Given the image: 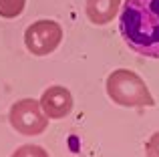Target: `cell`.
Listing matches in <instances>:
<instances>
[{
  "mask_svg": "<svg viewBox=\"0 0 159 157\" xmlns=\"http://www.w3.org/2000/svg\"><path fill=\"white\" fill-rule=\"evenodd\" d=\"M24 6H26V0H0V16L6 20L16 18L22 14Z\"/></svg>",
  "mask_w": 159,
  "mask_h": 157,
  "instance_id": "cell-7",
  "label": "cell"
},
{
  "mask_svg": "<svg viewBox=\"0 0 159 157\" xmlns=\"http://www.w3.org/2000/svg\"><path fill=\"white\" fill-rule=\"evenodd\" d=\"M145 155L147 157H159V131L151 135L145 143Z\"/></svg>",
  "mask_w": 159,
  "mask_h": 157,
  "instance_id": "cell-9",
  "label": "cell"
},
{
  "mask_svg": "<svg viewBox=\"0 0 159 157\" xmlns=\"http://www.w3.org/2000/svg\"><path fill=\"white\" fill-rule=\"evenodd\" d=\"M10 157H48V153L40 145H20Z\"/></svg>",
  "mask_w": 159,
  "mask_h": 157,
  "instance_id": "cell-8",
  "label": "cell"
},
{
  "mask_svg": "<svg viewBox=\"0 0 159 157\" xmlns=\"http://www.w3.org/2000/svg\"><path fill=\"white\" fill-rule=\"evenodd\" d=\"M121 8V0H87L85 4V14L97 26L109 24L117 16Z\"/></svg>",
  "mask_w": 159,
  "mask_h": 157,
  "instance_id": "cell-6",
  "label": "cell"
},
{
  "mask_svg": "<svg viewBox=\"0 0 159 157\" xmlns=\"http://www.w3.org/2000/svg\"><path fill=\"white\" fill-rule=\"evenodd\" d=\"M8 121L12 129L18 131L20 135L34 137L47 131L48 127V117L44 115L43 107L36 99H20L8 111Z\"/></svg>",
  "mask_w": 159,
  "mask_h": 157,
  "instance_id": "cell-3",
  "label": "cell"
},
{
  "mask_svg": "<svg viewBox=\"0 0 159 157\" xmlns=\"http://www.w3.org/2000/svg\"><path fill=\"white\" fill-rule=\"evenodd\" d=\"M107 95L113 103L121 107H153V99L149 87L137 73L129 69H117L107 77Z\"/></svg>",
  "mask_w": 159,
  "mask_h": 157,
  "instance_id": "cell-2",
  "label": "cell"
},
{
  "mask_svg": "<svg viewBox=\"0 0 159 157\" xmlns=\"http://www.w3.org/2000/svg\"><path fill=\"white\" fill-rule=\"evenodd\" d=\"M62 43V26L57 20H36L24 30V44L34 56H47L54 52Z\"/></svg>",
  "mask_w": 159,
  "mask_h": 157,
  "instance_id": "cell-4",
  "label": "cell"
},
{
  "mask_svg": "<svg viewBox=\"0 0 159 157\" xmlns=\"http://www.w3.org/2000/svg\"><path fill=\"white\" fill-rule=\"evenodd\" d=\"M119 30L133 52L159 59V0H125Z\"/></svg>",
  "mask_w": 159,
  "mask_h": 157,
  "instance_id": "cell-1",
  "label": "cell"
},
{
  "mask_svg": "<svg viewBox=\"0 0 159 157\" xmlns=\"http://www.w3.org/2000/svg\"><path fill=\"white\" fill-rule=\"evenodd\" d=\"M40 107H43L44 115L48 119H65L73 113V95L66 87H61V85H52L48 89L43 91L40 95Z\"/></svg>",
  "mask_w": 159,
  "mask_h": 157,
  "instance_id": "cell-5",
  "label": "cell"
}]
</instances>
